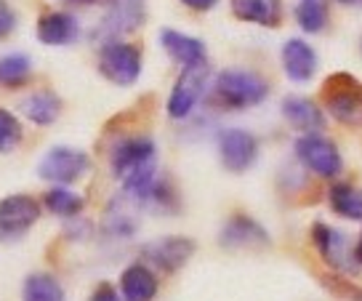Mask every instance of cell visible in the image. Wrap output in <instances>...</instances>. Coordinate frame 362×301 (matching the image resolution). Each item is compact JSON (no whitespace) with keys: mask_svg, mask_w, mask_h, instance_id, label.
Wrapping results in <instances>:
<instances>
[{"mask_svg":"<svg viewBox=\"0 0 362 301\" xmlns=\"http://www.w3.org/2000/svg\"><path fill=\"white\" fill-rule=\"evenodd\" d=\"M232 13L240 22L277 27L283 19V6H280V0H232Z\"/></svg>","mask_w":362,"mask_h":301,"instance_id":"ac0fdd59","label":"cell"},{"mask_svg":"<svg viewBox=\"0 0 362 301\" xmlns=\"http://www.w3.org/2000/svg\"><path fill=\"white\" fill-rule=\"evenodd\" d=\"M293 149L296 157L320 178H336L341 174V168H344V160H341L336 142H330L328 136L322 134L298 136Z\"/></svg>","mask_w":362,"mask_h":301,"instance_id":"5b68a950","label":"cell"},{"mask_svg":"<svg viewBox=\"0 0 362 301\" xmlns=\"http://www.w3.org/2000/svg\"><path fill=\"white\" fill-rule=\"evenodd\" d=\"M211 83V67L208 64H197V67H184L179 75L176 86L168 96V115L173 120H184L189 118L197 101L203 99L205 89Z\"/></svg>","mask_w":362,"mask_h":301,"instance_id":"52a82bcc","label":"cell"},{"mask_svg":"<svg viewBox=\"0 0 362 301\" xmlns=\"http://www.w3.org/2000/svg\"><path fill=\"white\" fill-rule=\"evenodd\" d=\"M90 301H123V296H120L110 283H102L99 288L90 293Z\"/></svg>","mask_w":362,"mask_h":301,"instance_id":"f546056e","label":"cell"},{"mask_svg":"<svg viewBox=\"0 0 362 301\" xmlns=\"http://www.w3.org/2000/svg\"><path fill=\"white\" fill-rule=\"evenodd\" d=\"M269 96V83L248 69H224L214 80V99L226 110L256 107Z\"/></svg>","mask_w":362,"mask_h":301,"instance_id":"7a4b0ae2","label":"cell"},{"mask_svg":"<svg viewBox=\"0 0 362 301\" xmlns=\"http://www.w3.org/2000/svg\"><path fill=\"white\" fill-rule=\"evenodd\" d=\"M339 3L346 8H362V0H339Z\"/></svg>","mask_w":362,"mask_h":301,"instance_id":"1f68e13d","label":"cell"},{"mask_svg":"<svg viewBox=\"0 0 362 301\" xmlns=\"http://www.w3.org/2000/svg\"><path fill=\"white\" fill-rule=\"evenodd\" d=\"M16 30V11L6 0H0V40H6Z\"/></svg>","mask_w":362,"mask_h":301,"instance_id":"f1b7e54d","label":"cell"},{"mask_svg":"<svg viewBox=\"0 0 362 301\" xmlns=\"http://www.w3.org/2000/svg\"><path fill=\"white\" fill-rule=\"evenodd\" d=\"M330 208L349 219V222H362V190L351 187V184H333L330 187Z\"/></svg>","mask_w":362,"mask_h":301,"instance_id":"7402d4cb","label":"cell"},{"mask_svg":"<svg viewBox=\"0 0 362 301\" xmlns=\"http://www.w3.org/2000/svg\"><path fill=\"white\" fill-rule=\"evenodd\" d=\"M144 22V0H115L110 16L102 22V35L115 38L125 30H136Z\"/></svg>","mask_w":362,"mask_h":301,"instance_id":"d6986e66","label":"cell"},{"mask_svg":"<svg viewBox=\"0 0 362 301\" xmlns=\"http://www.w3.org/2000/svg\"><path fill=\"white\" fill-rule=\"evenodd\" d=\"M194 254V243L189 237H181V234H173V237H160L155 243H147L144 246V256L149 259V264H155L163 272H176L181 269Z\"/></svg>","mask_w":362,"mask_h":301,"instance_id":"8fae6325","label":"cell"},{"mask_svg":"<svg viewBox=\"0 0 362 301\" xmlns=\"http://www.w3.org/2000/svg\"><path fill=\"white\" fill-rule=\"evenodd\" d=\"M24 301H64V288L54 275H30L24 280V290H22Z\"/></svg>","mask_w":362,"mask_h":301,"instance_id":"cb8c5ba5","label":"cell"},{"mask_svg":"<svg viewBox=\"0 0 362 301\" xmlns=\"http://www.w3.org/2000/svg\"><path fill=\"white\" fill-rule=\"evenodd\" d=\"M218 155L226 171L245 174L259 157V142L245 128H226L218 136Z\"/></svg>","mask_w":362,"mask_h":301,"instance_id":"30bf717a","label":"cell"},{"mask_svg":"<svg viewBox=\"0 0 362 301\" xmlns=\"http://www.w3.org/2000/svg\"><path fill=\"white\" fill-rule=\"evenodd\" d=\"M69 3H93V0H69Z\"/></svg>","mask_w":362,"mask_h":301,"instance_id":"836d02e7","label":"cell"},{"mask_svg":"<svg viewBox=\"0 0 362 301\" xmlns=\"http://www.w3.org/2000/svg\"><path fill=\"white\" fill-rule=\"evenodd\" d=\"M296 22L309 35L322 33L330 22L328 0H298V6H296Z\"/></svg>","mask_w":362,"mask_h":301,"instance_id":"603a6c76","label":"cell"},{"mask_svg":"<svg viewBox=\"0 0 362 301\" xmlns=\"http://www.w3.org/2000/svg\"><path fill=\"white\" fill-rule=\"evenodd\" d=\"M160 43L165 48L170 59H176L184 67H197V64H208V48L200 38L184 35L179 30H163L160 33Z\"/></svg>","mask_w":362,"mask_h":301,"instance_id":"9a60e30c","label":"cell"},{"mask_svg":"<svg viewBox=\"0 0 362 301\" xmlns=\"http://www.w3.org/2000/svg\"><path fill=\"white\" fill-rule=\"evenodd\" d=\"M322 104L333 120L349 128H362V80L349 72H336L325 80Z\"/></svg>","mask_w":362,"mask_h":301,"instance_id":"3957f363","label":"cell"},{"mask_svg":"<svg viewBox=\"0 0 362 301\" xmlns=\"http://www.w3.org/2000/svg\"><path fill=\"white\" fill-rule=\"evenodd\" d=\"M22 112L35 125H51L57 123L59 115H62V99L54 91H35L22 101Z\"/></svg>","mask_w":362,"mask_h":301,"instance_id":"ffe728a7","label":"cell"},{"mask_svg":"<svg viewBox=\"0 0 362 301\" xmlns=\"http://www.w3.org/2000/svg\"><path fill=\"white\" fill-rule=\"evenodd\" d=\"M120 296L123 301H155L158 278L147 264H131L120 275Z\"/></svg>","mask_w":362,"mask_h":301,"instance_id":"e0dca14e","label":"cell"},{"mask_svg":"<svg viewBox=\"0 0 362 301\" xmlns=\"http://www.w3.org/2000/svg\"><path fill=\"white\" fill-rule=\"evenodd\" d=\"M99 72L115 86L128 89L141 75V51L125 40H107L99 48Z\"/></svg>","mask_w":362,"mask_h":301,"instance_id":"277c9868","label":"cell"},{"mask_svg":"<svg viewBox=\"0 0 362 301\" xmlns=\"http://www.w3.org/2000/svg\"><path fill=\"white\" fill-rule=\"evenodd\" d=\"M283 118L291 123V128L301 131V136L320 134L325 128V115L320 110V104L298 93H291L283 99Z\"/></svg>","mask_w":362,"mask_h":301,"instance_id":"4fadbf2b","label":"cell"},{"mask_svg":"<svg viewBox=\"0 0 362 301\" xmlns=\"http://www.w3.org/2000/svg\"><path fill=\"white\" fill-rule=\"evenodd\" d=\"M322 280H325V285H328L341 301H362V288L354 285L351 280H344V278H322Z\"/></svg>","mask_w":362,"mask_h":301,"instance_id":"83f0119b","label":"cell"},{"mask_svg":"<svg viewBox=\"0 0 362 301\" xmlns=\"http://www.w3.org/2000/svg\"><path fill=\"white\" fill-rule=\"evenodd\" d=\"M155 160L158 147L149 136H128L112 149V171L123 181V195L139 205L147 203V195L155 184Z\"/></svg>","mask_w":362,"mask_h":301,"instance_id":"6da1fadb","label":"cell"},{"mask_svg":"<svg viewBox=\"0 0 362 301\" xmlns=\"http://www.w3.org/2000/svg\"><path fill=\"white\" fill-rule=\"evenodd\" d=\"M80 35V24L72 13L54 11L40 16L37 22V40L45 45H69Z\"/></svg>","mask_w":362,"mask_h":301,"instance_id":"2e32d148","label":"cell"},{"mask_svg":"<svg viewBox=\"0 0 362 301\" xmlns=\"http://www.w3.org/2000/svg\"><path fill=\"white\" fill-rule=\"evenodd\" d=\"M283 69L285 75L293 80V83H309L317 72V54L315 48L301 40V38H291L288 43L283 45Z\"/></svg>","mask_w":362,"mask_h":301,"instance_id":"5bb4252c","label":"cell"},{"mask_svg":"<svg viewBox=\"0 0 362 301\" xmlns=\"http://www.w3.org/2000/svg\"><path fill=\"white\" fill-rule=\"evenodd\" d=\"M187 8H192V11H208V8H214L218 0H181Z\"/></svg>","mask_w":362,"mask_h":301,"instance_id":"4dcf8cb0","label":"cell"},{"mask_svg":"<svg viewBox=\"0 0 362 301\" xmlns=\"http://www.w3.org/2000/svg\"><path fill=\"white\" fill-rule=\"evenodd\" d=\"M354 259H357V264L362 267V234H360V243H357V248H354Z\"/></svg>","mask_w":362,"mask_h":301,"instance_id":"d6a6232c","label":"cell"},{"mask_svg":"<svg viewBox=\"0 0 362 301\" xmlns=\"http://www.w3.org/2000/svg\"><path fill=\"white\" fill-rule=\"evenodd\" d=\"M22 123L16 120V115L0 107V155H8L22 142Z\"/></svg>","mask_w":362,"mask_h":301,"instance_id":"4316f807","label":"cell"},{"mask_svg":"<svg viewBox=\"0 0 362 301\" xmlns=\"http://www.w3.org/2000/svg\"><path fill=\"white\" fill-rule=\"evenodd\" d=\"M33 75V62L27 54H8L0 56V86L19 89Z\"/></svg>","mask_w":362,"mask_h":301,"instance_id":"d4e9b609","label":"cell"},{"mask_svg":"<svg viewBox=\"0 0 362 301\" xmlns=\"http://www.w3.org/2000/svg\"><path fill=\"white\" fill-rule=\"evenodd\" d=\"M90 171V157L75 147H54L48 149L37 166V174L45 181H54L59 187H67L83 178Z\"/></svg>","mask_w":362,"mask_h":301,"instance_id":"8992f818","label":"cell"},{"mask_svg":"<svg viewBox=\"0 0 362 301\" xmlns=\"http://www.w3.org/2000/svg\"><path fill=\"white\" fill-rule=\"evenodd\" d=\"M312 243H315L320 259L330 269H336V272H354V269L360 267L357 259H354V251H351V243L346 240V234L333 229L330 224L317 222L312 227Z\"/></svg>","mask_w":362,"mask_h":301,"instance_id":"9c48e42d","label":"cell"},{"mask_svg":"<svg viewBox=\"0 0 362 301\" xmlns=\"http://www.w3.org/2000/svg\"><path fill=\"white\" fill-rule=\"evenodd\" d=\"M40 219V203L30 195H8L0 200V243L19 240Z\"/></svg>","mask_w":362,"mask_h":301,"instance_id":"ba28073f","label":"cell"},{"mask_svg":"<svg viewBox=\"0 0 362 301\" xmlns=\"http://www.w3.org/2000/svg\"><path fill=\"white\" fill-rule=\"evenodd\" d=\"M136 205L139 203L131 200L128 195H123L120 200H115L110 205V213H107V229L115 234V237H131L136 232Z\"/></svg>","mask_w":362,"mask_h":301,"instance_id":"44dd1931","label":"cell"},{"mask_svg":"<svg viewBox=\"0 0 362 301\" xmlns=\"http://www.w3.org/2000/svg\"><path fill=\"white\" fill-rule=\"evenodd\" d=\"M83 205H86V200L75 192L64 190V187H57V190H51L45 195V208L51 213H57V216H64V219L78 216L83 211Z\"/></svg>","mask_w":362,"mask_h":301,"instance_id":"484cf974","label":"cell"},{"mask_svg":"<svg viewBox=\"0 0 362 301\" xmlns=\"http://www.w3.org/2000/svg\"><path fill=\"white\" fill-rule=\"evenodd\" d=\"M221 246L229 248V251H240V248H269L272 237L256 219H250L245 213H238V216H232L224 224V229H221Z\"/></svg>","mask_w":362,"mask_h":301,"instance_id":"7c38bea8","label":"cell"}]
</instances>
